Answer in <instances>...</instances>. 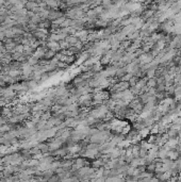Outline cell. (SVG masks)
<instances>
[{
  "mask_svg": "<svg viewBox=\"0 0 181 182\" xmlns=\"http://www.w3.org/2000/svg\"><path fill=\"white\" fill-rule=\"evenodd\" d=\"M1 50H4V47L2 46V43H1V41H0V51Z\"/></svg>",
  "mask_w": 181,
  "mask_h": 182,
  "instance_id": "cell-6",
  "label": "cell"
},
{
  "mask_svg": "<svg viewBox=\"0 0 181 182\" xmlns=\"http://www.w3.org/2000/svg\"><path fill=\"white\" fill-rule=\"evenodd\" d=\"M45 56V51L43 50V49H37L35 52V54H34V56H35L36 59H39V58H42V56Z\"/></svg>",
  "mask_w": 181,
  "mask_h": 182,
  "instance_id": "cell-4",
  "label": "cell"
},
{
  "mask_svg": "<svg viewBox=\"0 0 181 182\" xmlns=\"http://www.w3.org/2000/svg\"><path fill=\"white\" fill-rule=\"evenodd\" d=\"M37 6H39V3L35 2V1H27L25 4V8L27 9L28 11H33Z\"/></svg>",
  "mask_w": 181,
  "mask_h": 182,
  "instance_id": "cell-2",
  "label": "cell"
},
{
  "mask_svg": "<svg viewBox=\"0 0 181 182\" xmlns=\"http://www.w3.org/2000/svg\"><path fill=\"white\" fill-rule=\"evenodd\" d=\"M4 39H6V33H4V31L0 30V41H3Z\"/></svg>",
  "mask_w": 181,
  "mask_h": 182,
  "instance_id": "cell-5",
  "label": "cell"
},
{
  "mask_svg": "<svg viewBox=\"0 0 181 182\" xmlns=\"http://www.w3.org/2000/svg\"><path fill=\"white\" fill-rule=\"evenodd\" d=\"M59 2L58 0H46V3H47V6L48 8H51V9H56L59 6Z\"/></svg>",
  "mask_w": 181,
  "mask_h": 182,
  "instance_id": "cell-3",
  "label": "cell"
},
{
  "mask_svg": "<svg viewBox=\"0 0 181 182\" xmlns=\"http://www.w3.org/2000/svg\"><path fill=\"white\" fill-rule=\"evenodd\" d=\"M48 48L50 49V50H53V51H56V50H59L60 49V44H59L58 42H56V41H50V42L48 43Z\"/></svg>",
  "mask_w": 181,
  "mask_h": 182,
  "instance_id": "cell-1",
  "label": "cell"
}]
</instances>
